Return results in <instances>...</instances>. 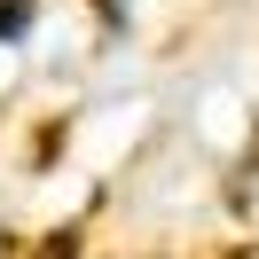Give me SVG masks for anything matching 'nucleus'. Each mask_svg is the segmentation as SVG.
Here are the masks:
<instances>
[{
  "mask_svg": "<svg viewBox=\"0 0 259 259\" xmlns=\"http://www.w3.org/2000/svg\"><path fill=\"white\" fill-rule=\"evenodd\" d=\"M24 24H32V0H0V39H24Z\"/></svg>",
  "mask_w": 259,
  "mask_h": 259,
  "instance_id": "obj_1",
  "label": "nucleus"
}]
</instances>
